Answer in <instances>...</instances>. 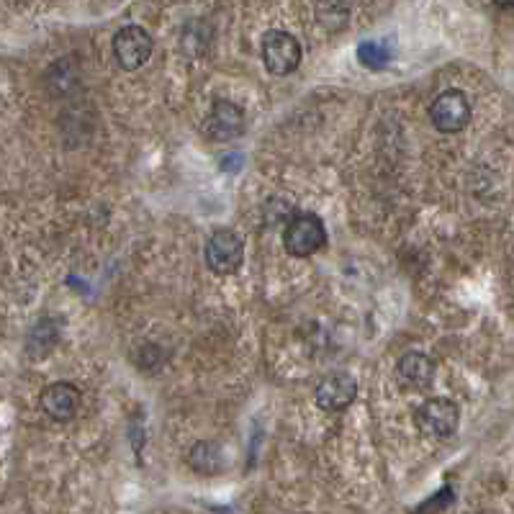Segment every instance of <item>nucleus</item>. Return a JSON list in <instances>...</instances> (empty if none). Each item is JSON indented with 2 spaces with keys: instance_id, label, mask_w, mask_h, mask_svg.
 <instances>
[{
  "instance_id": "4",
  "label": "nucleus",
  "mask_w": 514,
  "mask_h": 514,
  "mask_svg": "<svg viewBox=\"0 0 514 514\" xmlns=\"http://www.w3.org/2000/svg\"><path fill=\"white\" fill-rule=\"evenodd\" d=\"M430 121L437 132L458 134L471 121V101L463 90H445L432 101Z\"/></svg>"
},
{
  "instance_id": "17",
  "label": "nucleus",
  "mask_w": 514,
  "mask_h": 514,
  "mask_svg": "<svg viewBox=\"0 0 514 514\" xmlns=\"http://www.w3.org/2000/svg\"><path fill=\"white\" fill-rule=\"evenodd\" d=\"M499 8H514V0H494Z\"/></svg>"
},
{
  "instance_id": "16",
  "label": "nucleus",
  "mask_w": 514,
  "mask_h": 514,
  "mask_svg": "<svg viewBox=\"0 0 514 514\" xmlns=\"http://www.w3.org/2000/svg\"><path fill=\"white\" fill-rule=\"evenodd\" d=\"M358 62L368 70H383L391 62V49L381 42H363L358 47Z\"/></svg>"
},
{
  "instance_id": "12",
  "label": "nucleus",
  "mask_w": 514,
  "mask_h": 514,
  "mask_svg": "<svg viewBox=\"0 0 514 514\" xmlns=\"http://www.w3.org/2000/svg\"><path fill=\"white\" fill-rule=\"evenodd\" d=\"M47 85L54 96H65V93H72L75 85H78V67L72 65V60L54 62L47 72Z\"/></svg>"
},
{
  "instance_id": "10",
  "label": "nucleus",
  "mask_w": 514,
  "mask_h": 514,
  "mask_svg": "<svg viewBox=\"0 0 514 514\" xmlns=\"http://www.w3.org/2000/svg\"><path fill=\"white\" fill-rule=\"evenodd\" d=\"M396 378L407 389H427L435 381V363L425 353H407L396 363Z\"/></svg>"
},
{
  "instance_id": "7",
  "label": "nucleus",
  "mask_w": 514,
  "mask_h": 514,
  "mask_svg": "<svg viewBox=\"0 0 514 514\" xmlns=\"http://www.w3.org/2000/svg\"><path fill=\"white\" fill-rule=\"evenodd\" d=\"M245 132V111L232 101H216L204 119V134L211 142H232Z\"/></svg>"
},
{
  "instance_id": "3",
  "label": "nucleus",
  "mask_w": 514,
  "mask_h": 514,
  "mask_svg": "<svg viewBox=\"0 0 514 514\" xmlns=\"http://www.w3.org/2000/svg\"><path fill=\"white\" fill-rule=\"evenodd\" d=\"M419 432L432 440H448L458 430L461 422V409L450 399H427L414 414Z\"/></svg>"
},
{
  "instance_id": "6",
  "label": "nucleus",
  "mask_w": 514,
  "mask_h": 514,
  "mask_svg": "<svg viewBox=\"0 0 514 514\" xmlns=\"http://www.w3.org/2000/svg\"><path fill=\"white\" fill-rule=\"evenodd\" d=\"M152 36L142 26H124L114 36V57L124 70H139L152 57Z\"/></svg>"
},
{
  "instance_id": "9",
  "label": "nucleus",
  "mask_w": 514,
  "mask_h": 514,
  "mask_svg": "<svg viewBox=\"0 0 514 514\" xmlns=\"http://www.w3.org/2000/svg\"><path fill=\"white\" fill-rule=\"evenodd\" d=\"M80 401H83L80 389L67 381H57L42 391V409L57 422H67V419L75 417Z\"/></svg>"
},
{
  "instance_id": "1",
  "label": "nucleus",
  "mask_w": 514,
  "mask_h": 514,
  "mask_svg": "<svg viewBox=\"0 0 514 514\" xmlns=\"http://www.w3.org/2000/svg\"><path fill=\"white\" fill-rule=\"evenodd\" d=\"M327 245L324 222L311 211H299L288 219L283 229V247L291 257H309Z\"/></svg>"
},
{
  "instance_id": "8",
  "label": "nucleus",
  "mask_w": 514,
  "mask_h": 514,
  "mask_svg": "<svg viewBox=\"0 0 514 514\" xmlns=\"http://www.w3.org/2000/svg\"><path fill=\"white\" fill-rule=\"evenodd\" d=\"M355 396H358V383L350 373H332L314 391L317 407L324 412H342L353 404Z\"/></svg>"
},
{
  "instance_id": "15",
  "label": "nucleus",
  "mask_w": 514,
  "mask_h": 514,
  "mask_svg": "<svg viewBox=\"0 0 514 514\" xmlns=\"http://www.w3.org/2000/svg\"><path fill=\"white\" fill-rule=\"evenodd\" d=\"M54 345H57V327H54V322H49V319H42V322L31 329V337H29L31 358H44Z\"/></svg>"
},
{
  "instance_id": "2",
  "label": "nucleus",
  "mask_w": 514,
  "mask_h": 514,
  "mask_svg": "<svg viewBox=\"0 0 514 514\" xmlns=\"http://www.w3.org/2000/svg\"><path fill=\"white\" fill-rule=\"evenodd\" d=\"M260 54H263V65L268 67L270 75H281V78L299 70L301 57H304L299 39L281 29L265 31Z\"/></svg>"
},
{
  "instance_id": "11",
  "label": "nucleus",
  "mask_w": 514,
  "mask_h": 514,
  "mask_svg": "<svg viewBox=\"0 0 514 514\" xmlns=\"http://www.w3.org/2000/svg\"><path fill=\"white\" fill-rule=\"evenodd\" d=\"M188 463L196 473H204V476H214L224 468V453L222 445L214 443V440H201L191 448L188 453Z\"/></svg>"
},
{
  "instance_id": "13",
  "label": "nucleus",
  "mask_w": 514,
  "mask_h": 514,
  "mask_svg": "<svg viewBox=\"0 0 514 514\" xmlns=\"http://www.w3.org/2000/svg\"><path fill=\"white\" fill-rule=\"evenodd\" d=\"M347 18H350L347 0H317V21L327 31L345 29Z\"/></svg>"
},
{
  "instance_id": "14",
  "label": "nucleus",
  "mask_w": 514,
  "mask_h": 514,
  "mask_svg": "<svg viewBox=\"0 0 514 514\" xmlns=\"http://www.w3.org/2000/svg\"><path fill=\"white\" fill-rule=\"evenodd\" d=\"M211 42V29L204 24V21H191V24L183 29V36H180V47L188 57H201V54L209 49Z\"/></svg>"
},
{
  "instance_id": "5",
  "label": "nucleus",
  "mask_w": 514,
  "mask_h": 514,
  "mask_svg": "<svg viewBox=\"0 0 514 514\" xmlns=\"http://www.w3.org/2000/svg\"><path fill=\"white\" fill-rule=\"evenodd\" d=\"M206 265L219 275H232L242 268L245 260V245L240 234L232 229H216L206 242Z\"/></svg>"
}]
</instances>
